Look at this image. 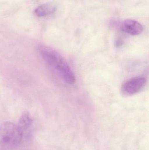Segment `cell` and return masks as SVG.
Here are the masks:
<instances>
[{
  "mask_svg": "<svg viewBox=\"0 0 149 150\" xmlns=\"http://www.w3.org/2000/svg\"><path fill=\"white\" fill-rule=\"evenodd\" d=\"M37 51L43 59L59 72L67 83L72 84L75 82V75L64 57L54 49L44 45L37 47Z\"/></svg>",
  "mask_w": 149,
  "mask_h": 150,
  "instance_id": "6da1fadb",
  "label": "cell"
},
{
  "mask_svg": "<svg viewBox=\"0 0 149 150\" xmlns=\"http://www.w3.org/2000/svg\"><path fill=\"white\" fill-rule=\"evenodd\" d=\"M23 131L18 125L10 122L0 124V149H12L18 146L22 137Z\"/></svg>",
  "mask_w": 149,
  "mask_h": 150,
  "instance_id": "7a4b0ae2",
  "label": "cell"
},
{
  "mask_svg": "<svg viewBox=\"0 0 149 150\" xmlns=\"http://www.w3.org/2000/svg\"><path fill=\"white\" fill-rule=\"evenodd\" d=\"M146 79L142 76H138L130 79L122 86L121 93L125 96L134 95L142 90L146 85Z\"/></svg>",
  "mask_w": 149,
  "mask_h": 150,
  "instance_id": "3957f363",
  "label": "cell"
},
{
  "mask_svg": "<svg viewBox=\"0 0 149 150\" xmlns=\"http://www.w3.org/2000/svg\"><path fill=\"white\" fill-rule=\"evenodd\" d=\"M120 29L123 32L131 35H139L143 31V26L139 22L135 20H126L120 25Z\"/></svg>",
  "mask_w": 149,
  "mask_h": 150,
  "instance_id": "277c9868",
  "label": "cell"
},
{
  "mask_svg": "<svg viewBox=\"0 0 149 150\" xmlns=\"http://www.w3.org/2000/svg\"><path fill=\"white\" fill-rule=\"evenodd\" d=\"M57 9V5L53 3L44 4L35 10L36 16L39 17L46 16L54 13Z\"/></svg>",
  "mask_w": 149,
  "mask_h": 150,
  "instance_id": "5b68a950",
  "label": "cell"
},
{
  "mask_svg": "<svg viewBox=\"0 0 149 150\" xmlns=\"http://www.w3.org/2000/svg\"><path fill=\"white\" fill-rule=\"evenodd\" d=\"M31 122L32 120L31 118L29 113L28 111H24L21 115L18 126L22 131H23L29 128L31 124Z\"/></svg>",
  "mask_w": 149,
  "mask_h": 150,
  "instance_id": "8992f818",
  "label": "cell"
}]
</instances>
